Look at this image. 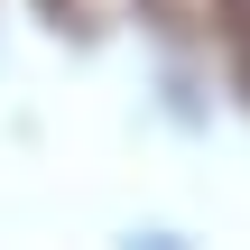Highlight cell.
I'll use <instances>...</instances> for the list:
<instances>
[{"label": "cell", "instance_id": "obj_1", "mask_svg": "<svg viewBox=\"0 0 250 250\" xmlns=\"http://www.w3.org/2000/svg\"><path fill=\"white\" fill-rule=\"evenodd\" d=\"M213 37H223V65H232V83L250 102V0H213Z\"/></svg>", "mask_w": 250, "mask_h": 250}, {"label": "cell", "instance_id": "obj_2", "mask_svg": "<svg viewBox=\"0 0 250 250\" xmlns=\"http://www.w3.org/2000/svg\"><path fill=\"white\" fill-rule=\"evenodd\" d=\"M139 19H148V28H167V37H195V28L213 19V0H139Z\"/></svg>", "mask_w": 250, "mask_h": 250}, {"label": "cell", "instance_id": "obj_3", "mask_svg": "<svg viewBox=\"0 0 250 250\" xmlns=\"http://www.w3.org/2000/svg\"><path fill=\"white\" fill-rule=\"evenodd\" d=\"M37 9H46L56 28H74V37H93V28H102V0H37Z\"/></svg>", "mask_w": 250, "mask_h": 250}]
</instances>
